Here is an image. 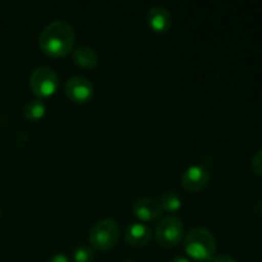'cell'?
<instances>
[{"label": "cell", "mask_w": 262, "mask_h": 262, "mask_svg": "<svg viewBox=\"0 0 262 262\" xmlns=\"http://www.w3.org/2000/svg\"><path fill=\"white\" fill-rule=\"evenodd\" d=\"M76 42V32L68 20L55 19L49 23L40 33L38 43L43 53L60 58L73 50Z\"/></svg>", "instance_id": "cell-1"}, {"label": "cell", "mask_w": 262, "mask_h": 262, "mask_svg": "<svg viewBox=\"0 0 262 262\" xmlns=\"http://www.w3.org/2000/svg\"><path fill=\"white\" fill-rule=\"evenodd\" d=\"M184 250L197 261H210L216 253V239L209 229L196 227L184 237Z\"/></svg>", "instance_id": "cell-2"}, {"label": "cell", "mask_w": 262, "mask_h": 262, "mask_svg": "<svg viewBox=\"0 0 262 262\" xmlns=\"http://www.w3.org/2000/svg\"><path fill=\"white\" fill-rule=\"evenodd\" d=\"M118 237H119V227L113 219H102L95 223L89 234L92 247L100 251H107L114 247Z\"/></svg>", "instance_id": "cell-3"}, {"label": "cell", "mask_w": 262, "mask_h": 262, "mask_svg": "<svg viewBox=\"0 0 262 262\" xmlns=\"http://www.w3.org/2000/svg\"><path fill=\"white\" fill-rule=\"evenodd\" d=\"M30 86L38 97L51 96L59 87L58 73L51 67H37L31 73Z\"/></svg>", "instance_id": "cell-4"}, {"label": "cell", "mask_w": 262, "mask_h": 262, "mask_svg": "<svg viewBox=\"0 0 262 262\" xmlns=\"http://www.w3.org/2000/svg\"><path fill=\"white\" fill-rule=\"evenodd\" d=\"M184 228L181 219L176 216H166L161 219L156 227V238L159 245L165 248H173L181 243Z\"/></svg>", "instance_id": "cell-5"}, {"label": "cell", "mask_w": 262, "mask_h": 262, "mask_svg": "<svg viewBox=\"0 0 262 262\" xmlns=\"http://www.w3.org/2000/svg\"><path fill=\"white\" fill-rule=\"evenodd\" d=\"M209 181V170L202 165H191L184 170L181 177L182 187L188 192L202 191L207 186Z\"/></svg>", "instance_id": "cell-6"}, {"label": "cell", "mask_w": 262, "mask_h": 262, "mask_svg": "<svg viewBox=\"0 0 262 262\" xmlns=\"http://www.w3.org/2000/svg\"><path fill=\"white\" fill-rule=\"evenodd\" d=\"M66 94L72 101L86 102L94 95V86L89 78L83 76H73L67 81Z\"/></svg>", "instance_id": "cell-7"}, {"label": "cell", "mask_w": 262, "mask_h": 262, "mask_svg": "<svg viewBox=\"0 0 262 262\" xmlns=\"http://www.w3.org/2000/svg\"><path fill=\"white\" fill-rule=\"evenodd\" d=\"M133 212L136 216L145 222L158 219L163 212L160 202L154 197H141L133 204Z\"/></svg>", "instance_id": "cell-8"}, {"label": "cell", "mask_w": 262, "mask_h": 262, "mask_svg": "<svg viewBox=\"0 0 262 262\" xmlns=\"http://www.w3.org/2000/svg\"><path fill=\"white\" fill-rule=\"evenodd\" d=\"M171 13L163 5H155L150 8L147 13V22L156 32H165L171 26Z\"/></svg>", "instance_id": "cell-9"}, {"label": "cell", "mask_w": 262, "mask_h": 262, "mask_svg": "<svg viewBox=\"0 0 262 262\" xmlns=\"http://www.w3.org/2000/svg\"><path fill=\"white\" fill-rule=\"evenodd\" d=\"M152 237L150 228L143 223H133L125 229V241L135 247H145Z\"/></svg>", "instance_id": "cell-10"}, {"label": "cell", "mask_w": 262, "mask_h": 262, "mask_svg": "<svg viewBox=\"0 0 262 262\" xmlns=\"http://www.w3.org/2000/svg\"><path fill=\"white\" fill-rule=\"evenodd\" d=\"M73 60L77 66L82 68H94L99 63V55L96 50L90 46H78L73 51Z\"/></svg>", "instance_id": "cell-11"}, {"label": "cell", "mask_w": 262, "mask_h": 262, "mask_svg": "<svg viewBox=\"0 0 262 262\" xmlns=\"http://www.w3.org/2000/svg\"><path fill=\"white\" fill-rule=\"evenodd\" d=\"M46 105L41 99H32L23 106V115L30 120H37L45 115Z\"/></svg>", "instance_id": "cell-12"}, {"label": "cell", "mask_w": 262, "mask_h": 262, "mask_svg": "<svg viewBox=\"0 0 262 262\" xmlns=\"http://www.w3.org/2000/svg\"><path fill=\"white\" fill-rule=\"evenodd\" d=\"M159 202H160L163 210H165L168 212H176L182 207V199L179 197L178 193H176L173 191L164 192L161 194Z\"/></svg>", "instance_id": "cell-13"}, {"label": "cell", "mask_w": 262, "mask_h": 262, "mask_svg": "<svg viewBox=\"0 0 262 262\" xmlns=\"http://www.w3.org/2000/svg\"><path fill=\"white\" fill-rule=\"evenodd\" d=\"M73 257L76 262H91L95 257L94 248L86 245L78 246V247L74 250Z\"/></svg>", "instance_id": "cell-14"}, {"label": "cell", "mask_w": 262, "mask_h": 262, "mask_svg": "<svg viewBox=\"0 0 262 262\" xmlns=\"http://www.w3.org/2000/svg\"><path fill=\"white\" fill-rule=\"evenodd\" d=\"M252 169L256 174L262 177V150L258 151L252 159Z\"/></svg>", "instance_id": "cell-15"}, {"label": "cell", "mask_w": 262, "mask_h": 262, "mask_svg": "<svg viewBox=\"0 0 262 262\" xmlns=\"http://www.w3.org/2000/svg\"><path fill=\"white\" fill-rule=\"evenodd\" d=\"M212 262H237V261H235L232 256L227 255V253H223V255L215 256V257L212 258Z\"/></svg>", "instance_id": "cell-16"}, {"label": "cell", "mask_w": 262, "mask_h": 262, "mask_svg": "<svg viewBox=\"0 0 262 262\" xmlns=\"http://www.w3.org/2000/svg\"><path fill=\"white\" fill-rule=\"evenodd\" d=\"M49 262H71V261H69V258L67 257L64 253H56V255H54L53 257L49 260Z\"/></svg>", "instance_id": "cell-17"}, {"label": "cell", "mask_w": 262, "mask_h": 262, "mask_svg": "<svg viewBox=\"0 0 262 262\" xmlns=\"http://www.w3.org/2000/svg\"><path fill=\"white\" fill-rule=\"evenodd\" d=\"M170 262H191V261H189L188 258H186V257H182V256H178V257L173 258V260H171Z\"/></svg>", "instance_id": "cell-18"}, {"label": "cell", "mask_w": 262, "mask_h": 262, "mask_svg": "<svg viewBox=\"0 0 262 262\" xmlns=\"http://www.w3.org/2000/svg\"><path fill=\"white\" fill-rule=\"evenodd\" d=\"M123 262H135V261H129V260H127V261H123Z\"/></svg>", "instance_id": "cell-19"}]
</instances>
